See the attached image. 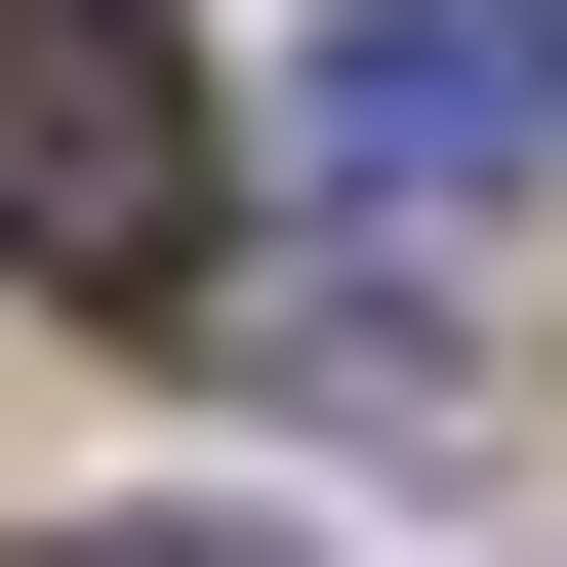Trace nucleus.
Returning a JSON list of instances; mask_svg holds the SVG:
<instances>
[{
	"label": "nucleus",
	"instance_id": "f257e3e1",
	"mask_svg": "<svg viewBox=\"0 0 567 567\" xmlns=\"http://www.w3.org/2000/svg\"><path fill=\"white\" fill-rule=\"evenodd\" d=\"M0 284L41 324H203V82H163V0H0Z\"/></svg>",
	"mask_w": 567,
	"mask_h": 567
},
{
	"label": "nucleus",
	"instance_id": "7ed1b4c3",
	"mask_svg": "<svg viewBox=\"0 0 567 567\" xmlns=\"http://www.w3.org/2000/svg\"><path fill=\"white\" fill-rule=\"evenodd\" d=\"M82 567H244V527H82Z\"/></svg>",
	"mask_w": 567,
	"mask_h": 567
},
{
	"label": "nucleus",
	"instance_id": "f03ea898",
	"mask_svg": "<svg viewBox=\"0 0 567 567\" xmlns=\"http://www.w3.org/2000/svg\"><path fill=\"white\" fill-rule=\"evenodd\" d=\"M567 163V0H324V203H527Z\"/></svg>",
	"mask_w": 567,
	"mask_h": 567
}]
</instances>
